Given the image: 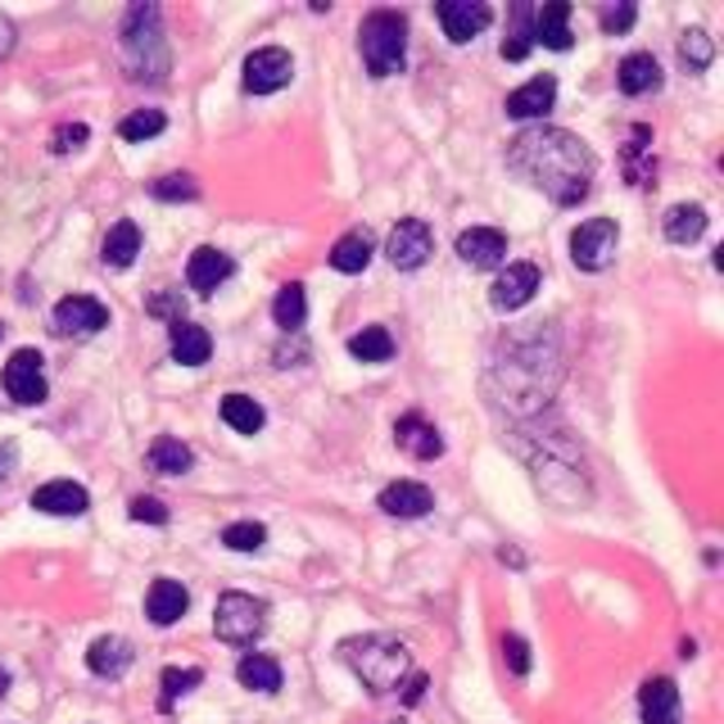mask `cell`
<instances>
[{
  "label": "cell",
  "mask_w": 724,
  "mask_h": 724,
  "mask_svg": "<svg viewBox=\"0 0 724 724\" xmlns=\"http://www.w3.org/2000/svg\"><path fill=\"white\" fill-rule=\"evenodd\" d=\"M507 168L516 177H525L535 190H544L553 205L571 209L579 205L588 190H594V172L598 159L588 150L575 131L566 127H525L520 137H512L507 146Z\"/></svg>",
  "instance_id": "cell-1"
},
{
  "label": "cell",
  "mask_w": 724,
  "mask_h": 724,
  "mask_svg": "<svg viewBox=\"0 0 724 724\" xmlns=\"http://www.w3.org/2000/svg\"><path fill=\"white\" fill-rule=\"evenodd\" d=\"M340 656L349 662V671L371 688V693H394L408 671H413V656L408 643L394 638V634H363V638H345Z\"/></svg>",
  "instance_id": "cell-2"
},
{
  "label": "cell",
  "mask_w": 724,
  "mask_h": 724,
  "mask_svg": "<svg viewBox=\"0 0 724 724\" xmlns=\"http://www.w3.org/2000/svg\"><path fill=\"white\" fill-rule=\"evenodd\" d=\"M358 50L371 78H394L404 73L408 59V19L399 10H371L358 28Z\"/></svg>",
  "instance_id": "cell-3"
},
{
  "label": "cell",
  "mask_w": 724,
  "mask_h": 724,
  "mask_svg": "<svg viewBox=\"0 0 724 724\" xmlns=\"http://www.w3.org/2000/svg\"><path fill=\"white\" fill-rule=\"evenodd\" d=\"M122 54L131 78H163L168 73V46L155 6H131L122 23Z\"/></svg>",
  "instance_id": "cell-4"
},
{
  "label": "cell",
  "mask_w": 724,
  "mask_h": 724,
  "mask_svg": "<svg viewBox=\"0 0 724 724\" xmlns=\"http://www.w3.org/2000/svg\"><path fill=\"white\" fill-rule=\"evenodd\" d=\"M214 629L222 643H236V647H249L262 629H268V607L249 594H222L218 607H214Z\"/></svg>",
  "instance_id": "cell-5"
},
{
  "label": "cell",
  "mask_w": 724,
  "mask_h": 724,
  "mask_svg": "<svg viewBox=\"0 0 724 724\" xmlns=\"http://www.w3.org/2000/svg\"><path fill=\"white\" fill-rule=\"evenodd\" d=\"M616 245H621V231H616L612 218H588V222H579L571 231V258H575L579 272H603V268H612Z\"/></svg>",
  "instance_id": "cell-6"
},
{
  "label": "cell",
  "mask_w": 724,
  "mask_h": 724,
  "mask_svg": "<svg viewBox=\"0 0 724 724\" xmlns=\"http://www.w3.org/2000/svg\"><path fill=\"white\" fill-rule=\"evenodd\" d=\"M290 78H295V59L281 46H262L245 59V91H254V96H272V91L290 87Z\"/></svg>",
  "instance_id": "cell-7"
},
{
  "label": "cell",
  "mask_w": 724,
  "mask_h": 724,
  "mask_svg": "<svg viewBox=\"0 0 724 724\" xmlns=\"http://www.w3.org/2000/svg\"><path fill=\"white\" fill-rule=\"evenodd\" d=\"M385 254H389V262H394L399 272H417L421 262L435 254V236H430V227H426L421 218H404L399 227L389 231Z\"/></svg>",
  "instance_id": "cell-8"
},
{
  "label": "cell",
  "mask_w": 724,
  "mask_h": 724,
  "mask_svg": "<svg viewBox=\"0 0 724 724\" xmlns=\"http://www.w3.org/2000/svg\"><path fill=\"white\" fill-rule=\"evenodd\" d=\"M50 326H54V336H96L100 326H109V308L91 295H69V299H59L54 313H50Z\"/></svg>",
  "instance_id": "cell-9"
},
{
  "label": "cell",
  "mask_w": 724,
  "mask_h": 724,
  "mask_svg": "<svg viewBox=\"0 0 724 724\" xmlns=\"http://www.w3.org/2000/svg\"><path fill=\"white\" fill-rule=\"evenodd\" d=\"M435 14H439L444 37H448L453 46H467V41H476V37H480V32L494 23V10L485 6V0H439Z\"/></svg>",
  "instance_id": "cell-10"
},
{
  "label": "cell",
  "mask_w": 724,
  "mask_h": 724,
  "mask_svg": "<svg viewBox=\"0 0 724 724\" xmlns=\"http://www.w3.org/2000/svg\"><path fill=\"white\" fill-rule=\"evenodd\" d=\"M535 290H539L535 262H507V268L498 272V281H494V290H489V304L498 313H516V308H525L535 299Z\"/></svg>",
  "instance_id": "cell-11"
},
{
  "label": "cell",
  "mask_w": 724,
  "mask_h": 724,
  "mask_svg": "<svg viewBox=\"0 0 724 724\" xmlns=\"http://www.w3.org/2000/svg\"><path fill=\"white\" fill-rule=\"evenodd\" d=\"M6 389H10V399L23 404V408L46 404V376H41V354L37 349H19L6 363Z\"/></svg>",
  "instance_id": "cell-12"
},
{
  "label": "cell",
  "mask_w": 724,
  "mask_h": 724,
  "mask_svg": "<svg viewBox=\"0 0 724 724\" xmlns=\"http://www.w3.org/2000/svg\"><path fill=\"white\" fill-rule=\"evenodd\" d=\"M457 258H463L467 268H503L507 236L498 227H472V231L457 236Z\"/></svg>",
  "instance_id": "cell-13"
},
{
  "label": "cell",
  "mask_w": 724,
  "mask_h": 724,
  "mask_svg": "<svg viewBox=\"0 0 724 724\" xmlns=\"http://www.w3.org/2000/svg\"><path fill=\"white\" fill-rule=\"evenodd\" d=\"M231 272H236L231 254H222V249H214V245H200V249L190 254V262H186V286L200 290V295H214Z\"/></svg>",
  "instance_id": "cell-14"
},
{
  "label": "cell",
  "mask_w": 724,
  "mask_h": 724,
  "mask_svg": "<svg viewBox=\"0 0 724 724\" xmlns=\"http://www.w3.org/2000/svg\"><path fill=\"white\" fill-rule=\"evenodd\" d=\"M430 507H435V494H430L426 485H417V480H394V485L380 489V512H385V516L417 520V516H426Z\"/></svg>",
  "instance_id": "cell-15"
},
{
  "label": "cell",
  "mask_w": 724,
  "mask_h": 724,
  "mask_svg": "<svg viewBox=\"0 0 724 724\" xmlns=\"http://www.w3.org/2000/svg\"><path fill=\"white\" fill-rule=\"evenodd\" d=\"M557 105V78L553 73H544V78H530L525 87H516L512 96H507V118H544L548 109Z\"/></svg>",
  "instance_id": "cell-16"
},
{
  "label": "cell",
  "mask_w": 724,
  "mask_h": 724,
  "mask_svg": "<svg viewBox=\"0 0 724 724\" xmlns=\"http://www.w3.org/2000/svg\"><path fill=\"white\" fill-rule=\"evenodd\" d=\"M32 507L46 516H82L91 507V494L73 480H50V485L32 489Z\"/></svg>",
  "instance_id": "cell-17"
},
{
  "label": "cell",
  "mask_w": 724,
  "mask_h": 724,
  "mask_svg": "<svg viewBox=\"0 0 724 724\" xmlns=\"http://www.w3.org/2000/svg\"><path fill=\"white\" fill-rule=\"evenodd\" d=\"M394 439H399V448H404V453H413L417 463H430V457H439V453H444L439 430H435V426H430L421 413H408V417L394 421Z\"/></svg>",
  "instance_id": "cell-18"
},
{
  "label": "cell",
  "mask_w": 724,
  "mask_h": 724,
  "mask_svg": "<svg viewBox=\"0 0 724 724\" xmlns=\"http://www.w3.org/2000/svg\"><path fill=\"white\" fill-rule=\"evenodd\" d=\"M186 607H190V594L177 584V579H155L150 584V594H146V616L159 625V629H168V625H177L181 616H186Z\"/></svg>",
  "instance_id": "cell-19"
},
{
  "label": "cell",
  "mask_w": 724,
  "mask_h": 724,
  "mask_svg": "<svg viewBox=\"0 0 724 724\" xmlns=\"http://www.w3.org/2000/svg\"><path fill=\"white\" fill-rule=\"evenodd\" d=\"M168 349H172V358L181 367H200L214 354V336L205 331V326H195V321L181 317V321H172V331H168Z\"/></svg>",
  "instance_id": "cell-20"
},
{
  "label": "cell",
  "mask_w": 724,
  "mask_h": 724,
  "mask_svg": "<svg viewBox=\"0 0 724 724\" xmlns=\"http://www.w3.org/2000/svg\"><path fill=\"white\" fill-rule=\"evenodd\" d=\"M530 41L548 46V50H571V6L566 0H548L544 10H535Z\"/></svg>",
  "instance_id": "cell-21"
},
{
  "label": "cell",
  "mask_w": 724,
  "mask_h": 724,
  "mask_svg": "<svg viewBox=\"0 0 724 724\" xmlns=\"http://www.w3.org/2000/svg\"><path fill=\"white\" fill-rule=\"evenodd\" d=\"M643 724H680V688L675 680H647L638 693Z\"/></svg>",
  "instance_id": "cell-22"
},
{
  "label": "cell",
  "mask_w": 724,
  "mask_h": 724,
  "mask_svg": "<svg viewBox=\"0 0 724 724\" xmlns=\"http://www.w3.org/2000/svg\"><path fill=\"white\" fill-rule=\"evenodd\" d=\"M87 666H91V675H100V680L127 675V666H131V643L118 638V634H100V638L87 647Z\"/></svg>",
  "instance_id": "cell-23"
},
{
  "label": "cell",
  "mask_w": 724,
  "mask_h": 724,
  "mask_svg": "<svg viewBox=\"0 0 724 724\" xmlns=\"http://www.w3.org/2000/svg\"><path fill=\"white\" fill-rule=\"evenodd\" d=\"M137 254H141V227L131 222V218L113 222L109 236H105V245H100L105 268H131V262H137Z\"/></svg>",
  "instance_id": "cell-24"
},
{
  "label": "cell",
  "mask_w": 724,
  "mask_h": 724,
  "mask_svg": "<svg viewBox=\"0 0 724 724\" xmlns=\"http://www.w3.org/2000/svg\"><path fill=\"white\" fill-rule=\"evenodd\" d=\"M616 82H621L625 96H647V91L662 87V63H656L652 54H643V50H638V54H625Z\"/></svg>",
  "instance_id": "cell-25"
},
{
  "label": "cell",
  "mask_w": 724,
  "mask_h": 724,
  "mask_svg": "<svg viewBox=\"0 0 724 724\" xmlns=\"http://www.w3.org/2000/svg\"><path fill=\"white\" fill-rule=\"evenodd\" d=\"M236 680H240L249 693H277V688H281V666L272 662L268 652H245L240 666H236Z\"/></svg>",
  "instance_id": "cell-26"
},
{
  "label": "cell",
  "mask_w": 724,
  "mask_h": 724,
  "mask_svg": "<svg viewBox=\"0 0 724 724\" xmlns=\"http://www.w3.org/2000/svg\"><path fill=\"white\" fill-rule=\"evenodd\" d=\"M371 254H376L371 236H367V231H349V236H340L336 249H331V268L345 272V277H358V272H367Z\"/></svg>",
  "instance_id": "cell-27"
},
{
  "label": "cell",
  "mask_w": 724,
  "mask_h": 724,
  "mask_svg": "<svg viewBox=\"0 0 724 724\" xmlns=\"http://www.w3.org/2000/svg\"><path fill=\"white\" fill-rule=\"evenodd\" d=\"M146 463H150V472H159V476H181V472L195 467V453H190L177 435H159V439L150 444V453H146Z\"/></svg>",
  "instance_id": "cell-28"
},
{
  "label": "cell",
  "mask_w": 724,
  "mask_h": 724,
  "mask_svg": "<svg viewBox=\"0 0 724 724\" xmlns=\"http://www.w3.org/2000/svg\"><path fill=\"white\" fill-rule=\"evenodd\" d=\"M662 227H666V240L693 245V240H702V231H706V209H702V205H675V209L662 218Z\"/></svg>",
  "instance_id": "cell-29"
},
{
  "label": "cell",
  "mask_w": 724,
  "mask_h": 724,
  "mask_svg": "<svg viewBox=\"0 0 724 724\" xmlns=\"http://www.w3.org/2000/svg\"><path fill=\"white\" fill-rule=\"evenodd\" d=\"M222 421L231 430H240V435H258L262 421H268V413H262V404L249 399V394H227V399H222Z\"/></svg>",
  "instance_id": "cell-30"
},
{
  "label": "cell",
  "mask_w": 724,
  "mask_h": 724,
  "mask_svg": "<svg viewBox=\"0 0 724 724\" xmlns=\"http://www.w3.org/2000/svg\"><path fill=\"white\" fill-rule=\"evenodd\" d=\"M349 354L358 363H389L394 358V336L385 331V326H363V331L349 340Z\"/></svg>",
  "instance_id": "cell-31"
},
{
  "label": "cell",
  "mask_w": 724,
  "mask_h": 724,
  "mask_svg": "<svg viewBox=\"0 0 724 724\" xmlns=\"http://www.w3.org/2000/svg\"><path fill=\"white\" fill-rule=\"evenodd\" d=\"M272 317H277V326L281 331H299L304 326V317H308V299H304V286H281L277 290V304H272Z\"/></svg>",
  "instance_id": "cell-32"
},
{
  "label": "cell",
  "mask_w": 724,
  "mask_h": 724,
  "mask_svg": "<svg viewBox=\"0 0 724 724\" xmlns=\"http://www.w3.org/2000/svg\"><path fill=\"white\" fill-rule=\"evenodd\" d=\"M163 127H168V118L159 109H137V113H127L118 122V137L122 141H150V137H159Z\"/></svg>",
  "instance_id": "cell-33"
},
{
  "label": "cell",
  "mask_w": 724,
  "mask_h": 724,
  "mask_svg": "<svg viewBox=\"0 0 724 724\" xmlns=\"http://www.w3.org/2000/svg\"><path fill=\"white\" fill-rule=\"evenodd\" d=\"M680 59H684V69L702 73V69H711V59H715V41L702 28H693V32L680 37Z\"/></svg>",
  "instance_id": "cell-34"
},
{
  "label": "cell",
  "mask_w": 724,
  "mask_h": 724,
  "mask_svg": "<svg viewBox=\"0 0 724 724\" xmlns=\"http://www.w3.org/2000/svg\"><path fill=\"white\" fill-rule=\"evenodd\" d=\"M222 544L231 553H258L262 544H268V530H262L258 520H236V525H227V530H222Z\"/></svg>",
  "instance_id": "cell-35"
},
{
  "label": "cell",
  "mask_w": 724,
  "mask_h": 724,
  "mask_svg": "<svg viewBox=\"0 0 724 724\" xmlns=\"http://www.w3.org/2000/svg\"><path fill=\"white\" fill-rule=\"evenodd\" d=\"M200 684H205V671H200V666H186V671L168 666V671H163V706H172L177 697H186L190 688H200Z\"/></svg>",
  "instance_id": "cell-36"
},
{
  "label": "cell",
  "mask_w": 724,
  "mask_h": 724,
  "mask_svg": "<svg viewBox=\"0 0 724 724\" xmlns=\"http://www.w3.org/2000/svg\"><path fill=\"white\" fill-rule=\"evenodd\" d=\"M150 190H155V200H195V195H200V186H195V177H186V172L159 177Z\"/></svg>",
  "instance_id": "cell-37"
},
{
  "label": "cell",
  "mask_w": 724,
  "mask_h": 724,
  "mask_svg": "<svg viewBox=\"0 0 724 724\" xmlns=\"http://www.w3.org/2000/svg\"><path fill=\"white\" fill-rule=\"evenodd\" d=\"M503 662L512 675H530V643H525L520 634H507L503 638Z\"/></svg>",
  "instance_id": "cell-38"
},
{
  "label": "cell",
  "mask_w": 724,
  "mask_h": 724,
  "mask_svg": "<svg viewBox=\"0 0 724 724\" xmlns=\"http://www.w3.org/2000/svg\"><path fill=\"white\" fill-rule=\"evenodd\" d=\"M87 137H91V131H87L82 122H63V127L54 131V137H50V150H54V155H69V150H82V146H87Z\"/></svg>",
  "instance_id": "cell-39"
},
{
  "label": "cell",
  "mask_w": 724,
  "mask_h": 724,
  "mask_svg": "<svg viewBox=\"0 0 724 724\" xmlns=\"http://www.w3.org/2000/svg\"><path fill=\"white\" fill-rule=\"evenodd\" d=\"M131 520H150V525H163L168 520V507L159 498H131Z\"/></svg>",
  "instance_id": "cell-40"
},
{
  "label": "cell",
  "mask_w": 724,
  "mask_h": 724,
  "mask_svg": "<svg viewBox=\"0 0 724 724\" xmlns=\"http://www.w3.org/2000/svg\"><path fill=\"white\" fill-rule=\"evenodd\" d=\"M634 28V6H612V10H603V32H629Z\"/></svg>",
  "instance_id": "cell-41"
},
{
  "label": "cell",
  "mask_w": 724,
  "mask_h": 724,
  "mask_svg": "<svg viewBox=\"0 0 724 724\" xmlns=\"http://www.w3.org/2000/svg\"><path fill=\"white\" fill-rule=\"evenodd\" d=\"M14 41H19V32H14V23H10L6 14H0V59H6V54L14 50Z\"/></svg>",
  "instance_id": "cell-42"
},
{
  "label": "cell",
  "mask_w": 724,
  "mask_h": 724,
  "mask_svg": "<svg viewBox=\"0 0 724 724\" xmlns=\"http://www.w3.org/2000/svg\"><path fill=\"white\" fill-rule=\"evenodd\" d=\"M421 688H426V680H421V675H417V680H413V684H408V702H421Z\"/></svg>",
  "instance_id": "cell-43"
},
{
  "label": "cell",
  "mask_w": 724,
  "mask_h": 724,
  "mask_svg": "<svg viewBox=\"0 0 724 724\" xmlns=\"http://www.w3.org/2000/svg\"><path fill=\"white\" fill-rule=\"evenodd\" d=\"M6 693H10V671L0 666V697H6Z\"/></svg>",
  "instance_id": "cell-44"
}]
</instances>
